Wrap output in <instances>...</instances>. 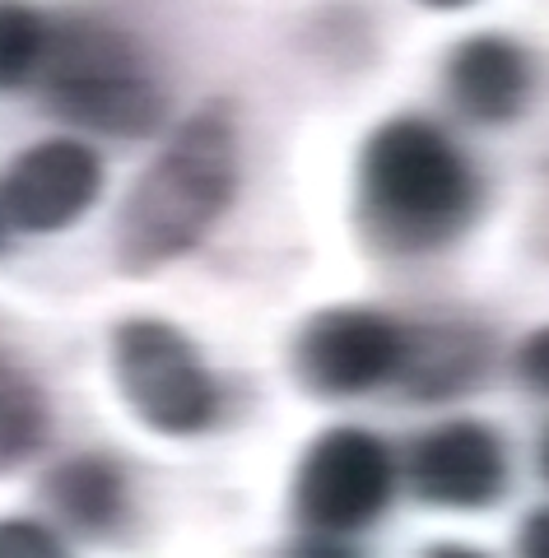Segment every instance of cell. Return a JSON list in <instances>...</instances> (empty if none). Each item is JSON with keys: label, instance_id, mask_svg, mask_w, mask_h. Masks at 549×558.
Wrapping results in <instances>:
<instances>
[{"label": "cell", "instance_id": "6da1fadb", "mask_svg": "<svg viewBox=\"0 0 549 558\" xmlns=\"http://www.w3.org/2000/svg\"><path fill=\"white\" fill-rule=\"evenodd\" d=\"M242 182V135L228 102H205L168 131L112 219V270L150 279L219 229Z\"/></svg>", "mask_w": 549, "mask_h": 558}, {"label": "cell", "instance_id": "2e32d148", "mask_svg": "<svg viewBox=\"0 0 549 558\" xmlns=\"http://www.w3.org/2000/svg\"><path fill=\"white\" fill-rule=\"evenodd\" d=\"M517 549H522L526 558H549V508H536V512L522 521Z\"/></svg>", "mask_w": 549, "mask_h": 558}, {"label": "cell", "instance_id": "8992f818", "mask_svg": "<svg viewBox=\"0 0 549 558\" xmlns=\"http://www.w3.org/2000/svg\"><path fill=\"white\" fill-rule=\"evenodd\" d=\"M405 354V322L378 307H322L298 326L289 368L322 400H354L392 387Z\"/></svg>", "mask_w": 549, "mask_h": 558}, {"label": "cell", "instance_id": "7a4b0ae2", "mask_svg": "<svg viewBox=\"0 0 549 558\" xmlns=\"http://www.w3.org/2000/svg\"><path fill=\"white\" fill-rule=\"evenodd\" d=\"M480 172L423 117H392L359 154V229L392 256H423L462 238L480 215Z\"/></svg>", "mask_w": 549, "mask_h": 558}, {"label": "cell", "instance_id": "5b68a950", "mask_svg": "<svg viewBox=\"0 0 549 558\" xmlns=\"http://www.w3.org/2000/svg\"><path fill=\"white\" fill-rule=\"evenodd\" d=\"M396 451L378 433L335 424L312 438L294 475V517L308 539H345L368 531L396 498Z\"/></svg>", "mask_w": 549, "mask_h": 558}, {"label": "cell", "instance_id": "e0dca14e", "mask_svg": "<svg viewBox=\"0 0 549 558\" xmlns=\"http://www.w3.org/2000/svg\"><path fill=\"white\" fill-rule=\"evenodd\" d=\"M423 10H470L475 0H419Z\"/></svg>", "mask_w": 549, "mask_h": 558}, {"label": "cell", "instance_id": "d6986e66", "mask_svg": "<svg viewBox=\"0 0 549 558\" xmlns=\"http://www.w3.org/2000/svg\"><path fill=\"white\" fill-rule=\"evenodd\" d=\"M10 229H14V223L5 215V201H0V252H5V242H10Z\"/></svg>", "mask_w": 549, "mask_h": 558}, {"label": "cell", "instance_id": "4fadbf2b", "mask_svg": "<svg viewBox=\"0 0 549 558\" xmlns=\"http://www.w3.org/2000/svg\"><path fill=\"white\" fill-rule=\"evenodd\" d=\"M51 20L28 0H0V94L28 89L47 57Z\"/></svg>", "mask_w": 549, "mask_h": 558}, {"label": "cell", "instance_id": "7c38bea8", "mask_svg": "<svg viewBox=\"0 0 549 558\" xmlns=\"http://www.w3.org/2000/svg\"><path fill=\"white\" fill-rule=\"evenodd\" d=\"M47 428H51V405L43 387L20 363L0 354V475L38 457L47 442Z\"/></svg>", "mask_w": 549, "mask_h": 558}, {"label": "cell", "instance_id": "ffe728a7", "mask_svg": "<svg viewBox=\"0 0 549 558\" xmlns=\"http://www.w3.org/2000/svg\"><path fill=\"white\" fill-rule=\"evenodd\" d=\"M540 475L549 480V433H545V442H540Z\"/></svg>", "mask_w": 549, "mask_h": 558}, {"label": "cell", "instance_id": "52a82bcc", "mask_svg": "<svg viewBox=\"0 0 549 558\" xmlns=\"http://www.w3.org/2000/svg\"><path fill=\"white\" fill-rule=\"evenodd\" d=\"M103 196V159L80 135H51L28 145L5 168L0 201L20 233H65L98 205Z\"/></svg>", "mask_w": 549, "mask_h": 558}, {"label": "cell", "instance_id": "30bf717a", "mask_svg": "<svg viewBox=\"0 0 549 558\" xmlns=\"http://www.w3.org/2000/svg\"><path fill=\"white\" fill-rule=\"evenodd\" d=\"M447 94L475 126H508L530 102V61L503 33H475L447 57Z\"/></svg>", "mask_w": 549, "mask_h": 558}, {"label": "cell", "instance_id": "ba28073f", "mask_svg": "<svg viewBox=\"0 0 549 558\" xmlns=\"http://www.w3.org/2000/svg\"><path fill=\"white\" fill-rule=\"evenodd\" d=\"M405 480L429 508L480 512L508 488V447L489 424L452 418L415 438V447L405 451Z\"/></svg>", "mask_w": 549, "mask_h": 558}, {"label": "cell", "instance_id": "9a60e30c", "mask_svg": "<svg viewBox=\"0 0 549 558\" xmlns=\"http://www.w3.org/2000/svg\"><path fill=\"white\" fill-rule=\"evenodd\" d=\"M512 368H517L522 387H530L536 396H549V326H536L517 344V354H512Z\"/></svg>", "mask_w": 549, "mask_h": 558}, {"label": "cell", "instance_id": "3957f363", "mask_svg": "<svg viewBox=\"0 0 549 558\" xmlns=\"http://www.w3.org/2000/svg\"><path fill=\"white\" fill-rule=\"evenodd\" d=\"M38 94L70 131L150 140L168 126V89L131 33L98 20L51 24Z\"/></svg>", "mask_w": 549, "mask_h": 558}, {"label": "cell", "instance_id": "8fae6325", "mask_svg": "<svg viewBox=\"0 0 549 558\" xmlns=\"http://www.w3.org/2000/svg\"><path fill=\"white\" fill-rule=\"evenodd\" d=\"M43 498L70 531L108 535L131 512V480L121 461L103 457V451H80L43 475Z\"/></svg>", "mask_w": 549, "mask_h": 558}, {"label": "cell", "instance_id": "ac0fdd59", "mask_svg": "<svg viewBox=\"0 0 549 558\" xmlns=\"http://www.w3.org/2000/svg\"><path fill=\"white\" fill-rule=\"evenodd\" d=\"M536 238H540V252H549V196L540 201V233Z\"/></svg>", "mask_w": 549, "mask_h": 558}, {"label": "cell", "instance_id": "5bb4252c", "mask_svg": "<svg viewBox=\"0 0 549 558\" xmlns=\"http://www.w3.org/2000/svg\"><path fill=\"white\" fill-rule=\"evenodd\" d=\"M65 539L38 517H0V558H61Z\"/></svg>", "mask_w": 549, "mask_h": 558}, {"label": "cell", "instance_id": "9c48e42d", "mask_svg": "<svg viewBox=\"0 0 549 558\" xmlns=\"http://www.w3.org/2000/svg\"><path fill=\"white\" fill-rule=\"evenodd\" d=\"M489 359H493V340L485 326L466 317H433L405 326L396 387L415 400H456L485 381Z\"/></svg>", "mask_w": 549, "mask_h": 558}, {"label": "cell", "instance_id": "277c9868", "mask_svg": "<svg viewBox=\"0 0 549 558\" xmlns=\"http://www.w3.org/2000/svg\"><path fill=\"white\" fill-rule=\"evenodd\" d=\"M112 381L121 405L158 438H201L219 424V381L196 340L168 317H127L112 330Z\"/></svg>", "mask_w": 549, "mask_h": 558}]
</instances>
